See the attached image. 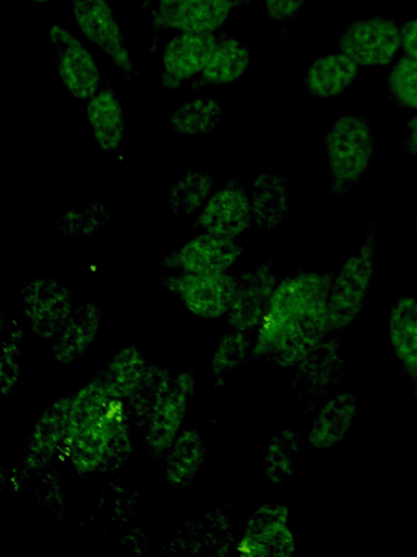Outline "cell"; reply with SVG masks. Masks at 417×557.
<instances>
[{"label": "cell", "mask_w": 417, "mask_h": 557, "mask_svg": "<svg viewBox=\"0 0 417 557\" xmlns=\"http://www.w3.org/2000/svg\"><path fill=\"white\" fill-rule=\"evenodd\" d=\"M304 385L321 395L336 384L342 368L340 348L336 341H324L299 366Z\"/></svg>", "instance_id": "83f0119b"}, {"label": "cell", "mask_w": 417, "mask_h": 557, "mask_svg": "<svg viewBox=\"0 0 417 557\" xmlns=\"http://www.w3.org/2000/svg\"><path fill=\"white\" fill-rule=\"evenodd\" d=\"M149 362L135 345H125L115 351L92 379L114 399L126 401L142 380Z\"/></svg>", "instance_id": "ffe728a7"}, {"label": "cell", "mask_w": 417, "mask_h": 557, "mask_svg": "<svg viewBox=\"0 0 417 557\" xmlns=\"http://www.w3.org/2000/svg\"><path fill=\"white\" fill-rule=\"evenodd\" d=\"M134 425L128 418L122 420L113 432L109 450L99 473H113L128 459L132 450Z\"/></svg>", "instance_id": "e575fe53"}, {"label": "cell", "mask_w": 417, "mask_h": 557, "mask_svg": "<svg viewBox=\"0 0 417 557\" xmlns=\"http://www.w3.org/2000/svg\"><path fill=\"white\" fill-rule=\"evenodd\" d=\"M174 374L160 364H149L135 392L125 401L129 421L142 430L152 411L169 389Z\"/></svg>", "instance_id": "4316f807"}, {"label": "cell", "mask_w": 417, "mask_h": 557, "mask_svg": "<svg viewBox=\"0 0 417 557\" xmlns=\"http://www.w3.org/2000/svg\"><path fill=\"white\" fill-rule=\"evenodd\" d=\"M222 120V108L215 99L204 97L186 102L170 116V127L182 135H206L217 127Z\"/></svg>", "instance_id": "f546056e"}, {"label": "cell", "mask_w": 417, "mask_h": 557, "mask_svg": "<svg viewBox=\"0 0 417 557\" xmlns=\"http://www.w3.org/2000/svg\"><path fill=\"white\" fill-rule=\"evenodd\" d=\"M233 4L226 0H186L164 10H154L151 26L160 29L180 32L213 33L227 18Z\"/></svg>", "instance_id": "e0dca14e"}, {"label": "cell", "mask_w": 417, "mask_h": 557, "mask_svg": "<svg viewBox=\"0 0 417 557\" xmlns=\"http://www.w3.org/2000/svg\"><path fill=\"white\" fill-rule=\"evenodd\" d=\"M110 219L106 207L94 201L67 210L55 221L53 227L62 235L88 236L104 227Z\"/></svg>", "instance_id": "4dcf8cb0"}, {"label": "cell", "mask_w": 417, "mask_h": 557, "mask_svg": "<svg viewBox=\"0 0 417 557\" xmlns=\"http://www.w3.org/2000/svg\"><path fill=\"white\" fill-rule=\"evenodd\" d=\"M305 0H265V10L269 18L283 22L292 17Z\"/></svg>", "instance_id": "8d00e7d4"}, {"label": "cell", "mask_w": 417, "mask_h": 557, "mask_svg": "<svg viewBox=\"0 0 417 557\" xmlns=\"http://www.w3.org/2000/svg\"><path fill=\"white\" fill-rule=\"evenodd\" d=\"M329 190L337 197L349 194L367 172L375 139L369 121L361 115L339 116L325 136Z\"/></svg>", "instance_id": "7a4b0ae2"}, {"label": "cell", "mask_w": 417, "mask_h": 557, "mask_svg": "<svg viewBox=\"0 0 417 557\" xmlns=\"http://www.w3.org/2000/svg\"><path fill=\"white\" fill-rule=\"evenodd\" d=\"M238 549L252 556H291L295 540L289 527L288 508L281 504L256 508L247 521Z\"/></svg>", "instance_id": "4fadbf2b"}, {"label": "cell", "mask_w": 417, "mask_h": 557, "mask_svg": "<svg viewBox=\"0 0 417 557\" xmlns=\"http://www.w3.org/2000/svg\"><path fill=\"white\" fill-rule=\"evenodd\" d=\"M226 1L230 2L231 4H233L235 8L243 7V5H245L249 2V0H226Z\"/></svg>", "instance_id": "60d3db41"}, {"label": "cell", "mask_w": 417, "mask_h": 557, "mask_svg": "<svg viewBox=\"0 0 417 557\" xmlns=\"http://www.w3.org/2000/svg\"><path fill=\"white\" fill-rule=\"evenodd\" d=\"M379 222L368 228L356 253L348 258L332 274L327 294L330 330L351 324L363 309L375 271Z\"/></svg>", "instance_id": "3957f363"}, {"label": "cell", "mask_w": 417, "mask_h": 557, "mask_svg": "<svg viewBox=\"0 0 417 557\" xmlns=\"http://www.w3.org/2000/svg\"><path fill=\"white\" fill-rule=\"evenodd\" d=\"M103 313L91 302L74 308L61 332L52 339L51 355L60 364L68 366L81 357L97 341Z\"/></svg>", "instance_id": "ac0fdd59"}, {"label": "cell", "mask_w": 417, "mask_h": 557, "mask_svg": "<svg viewBox=\"0 0 417 557\" xmlns=\"http://www.w3.org/2000/svg\"><path fill=\"white\" fill-rule=\"evenodd\" d=\"M72 424V395L48 405L35 421L23 450V467L28 472L46 470L64 454Z\"/></svg>", "instance_id": "ba28073f"}, {"label": "cell", "mask_w": 417, "mask_h": 557, "mask_svg": "<svg viewBox=\"0 0 417 557\" xmlns=\"http://www.w3.org/2000/svg\"><path fill=\"white\" fill-rule=\"evenodd\" d=\"M277 284L273 260L269 258L237 276L235 295L226 314L231 329L244 332L257 329Z\"/></svg>", "instance_id": "5bb4252c"}, {"label": "cell", "mask_w": 417, "mask_h": 557, "mask_svg": "<svg viewBox=\"0 0 417 557\" xmlns=\"http://www.w3.org/2000/svg\"><path fill=\"white\" fill-rule=\"evenodd\" d=\"M218 39L219 35L213 33L180 32L174 36L164 46L162 86L178 89L195 78L207 64Z\"/></svg>", "instance_id": "2e32d148"}, {"label": "cell", "mask_w": 417, "mask_h": 557, "mask_svg": "<svg viewBox=\"0 0 417 557\" xmlns=\"http://www.w3.org/2000/svg\"><path fill=\"white\" fill-rule=\"evenodd\" d=\"M128 418L125 405L73 422L64 449L68 466L80 474L100 472L115 426Z\"/></svg>", "instance_id": "5b68a950"}, {"label": "cell", "mask_w": 417, "mask_h": 557, "mask_svg": "<svg viewBox=\"0 0 417 557\" xmlns=\"http://www.w3.org/2000/svg\"><path fill=\"white\" fill-rule=\"evenodd\" d=\"M252 222L245 184L239 178H230L210 196L198 214L195 225L206 233L236 239Z\"/></svg>", "instance_id": "8fae6325"}, {"label": "cell", "mask_w": 417, "mask_h": 557, "mask_svg": "<svg viewBox=\"0 0 417 557\" xmlns=\"http://www.w3.org/2000/svg\"><path fill=\"white\" fill-rule=\"evenodd\" d=\"M388 331L395 356L409 372H417V300L399 298L390 309Z\"/></svg>", "instance_id": "d4e9b609"}, {"label": "cell", "mask_w": 417, "mask_h": 557, "mask_svg": "<svg viewBox=\"0 0 417 557\" xmlns=\"http://www.w3.org/2000/svg\"><path fill=\"white\" fill-rule=\"evenodd\" d=\"M186 0H159V9L157 10H164L172 5H175L177 3L184 2Z\"/></svg>", "instance_id": "ab89813d"}, {"label": "cell", "mask_w": 417, "mask_h": 557, "mask_svg": "<svg viewBox=\"0 0 417 557\" xmlns=\"http://www.w3.org/2000/svg\"><path fill=\"white\" fill-rule=\"evenodd\" d=\"M298 450V433L285 430L271 437L264 459V470L269 481L280 483L291 475Z\"/></svg>", "instance_id": "1f68e13d"}, {"label": "cell", "mask_w": 417, "mask_h": 557, "mask_svg": "<svg viewBox=\"0 0 417 557\" xmlns=\"http://www.w3.org/2000/svg\"><path fill=\"white\" fill-rule=\"evenodd\" d=\"M402 47L406 54L417 60V18L410 20L401 27Z\"/></svg>", "instance_id": "74e56055"}, {"label": "cell", "mask_w": 417, "mask_h": 557, "mask_svg": "<svg viewBox=\"0 0 417 557\" xmlns=\"http://www.w3.org/2000/svg\"><path fill=\"white\" fill-rule=\"evenodd\" d=\"M401 46L397 24L382 16L351 22L339 39L340 50L358 65H386Z\"/></svg>", "instance_id": "9c48e42d"}, {"label": "cell", "mask_w": 417, "mask_h": 557, "mask_svg": "<svg viewBox=\"0 0 417 557\" xmlns=\"http://www.w3.org/2000/svg\"><path fill=\"white\" fill-rule=\"evenodd\" d=\"M251 349L249 332L232 329L225 333L212 352V376L220 380L230 374L243 362Z\"/></svg>", "instance_id": "d6a6232c"}, {"label": "cell", "mask_w": 417, "mask_h": 557, "mask_svg": "<svg viewBox=\"0 0 417 557\" xmlns=\"http://www.w3.org/2000/svg\"><path fill=\"white\" fill-rule=\"evenodd\" d=\"M357 411V399L351 393H340L320 407L308 431V444L319 450L331 449L348 435Z\"/></svg>", "instance_id": "44dd1931"}, {"label": "cell", "mask_w": 417, "mask_h": 557, "mask_svg": "<svg viewBox=\"0 0 417 557\" xmlns=\"http://www.w3.org/2000/svg\"><path fill=\"white\" fill-rule=\"evenodd\" d=\"M358 64L344 53L317 59L308 69L305 84L308 91L319 98L342 94L357 76Z\"/></svg>", "instance_id": "484cf974"}, {"label": "cell", "mask_w": 417, "mask_h": 557, "mask_svg": "<svg viewBox=\"0 0 417 557\" xmlns=\"http://www.w3.org/2000/svg\"><path fill=\"white\" fill-rule=\"evenodd\" d=\"M22 312L29 331L52 341L64 327L74 307L71 289L54 278H37L21 290Z\"/></svg>", "instance_id": "52a82bcc"}, {"label": "cell", "mask_w": 417, "mask_h": 557, "mask_svg": "<svg viewBox=\"0 0 417 557\" xmlns=\"http://www.w3.org/2000/svg\"><path fill=\"white\" fill-rule=\"evenodd\" d=\"M86 115L98 146L106 152L117 151L126 124L122 104L108 82L89 99Z\"/></svg>", "instance_id": "603a6c76"}, {"label": "cell", "mask_w": 417, "mask_h": 557, "mask_svg": "<svg viewBox=\"0 0 417 557\" xmlns=\"http://www.w3.org/2000/svg\"><path fill=\"white\" fill-rule=\"evenodd\" d=\"M152 0H143V3L141 5V9L144 10L150 3H151Z\"/></svg>", "instance_id": "b9f144b4"}, {"label": "cell", "mask_w": 417, "mask_h": 557, "mask_svg": "<svg viewBox=\"0 0 417 557\" xmlns=\"http://www.w3.org/2000/svg\"><path fill=\"white\" fill-rule=\"evenodd\" d=\"M206 457V446L200 431L185 426L163 456L164 479L176 490L189 486L199 474Z\"/></svg>", "instance_id": "7402d4cb"}, {"label": "cell", "mask_w": 417, "mask_h": 557, "mask_svg": "<svg viewBox=\"0 0 417 557\" xmlns=\"http://www.w3.org/2000/svg\"><path fill=\"white\" fill-rule=\"evenodd\" d=\"M250 203L253 222L258 228L279 227L289 212V180L276 172L257 174L251 185Z\"/></svg>", "instance_id": "d6986e66"}, {"label": "cell", "mask_w": 417, "mask_h": 557, "mask_svg": "<svg viewBox=\"0 0 417 557\" xmlns=\"http://www.w3.org/2000/svg\"><path fill=\"white\" fill-rule=\"evenodd\" d=\"M214 180L201 170H189L179 177L168 193V205L175 215H189L198 212L210 196Z\"/></svg>", "instance_id": "f1b7e54d"}, {"label": "cell", "mask_w": 417, "mask_h": 557, "mask_svg": "<svg viewBox=\"0 0 417 557\" xmlns=\"http://www.w3.org/2000/svg\"><path fill=\"white\" fill-rule=\"evenodd\" d=\"M404 146L410 156L417 158V114L407 123V135Z\"/></svg>", "instance_id": "f35d334b"}, {"label": "cell", "mask_w": 417, "mask_h": 557, "mask_svg": "<svg viewBox=\"0 0 417 557\" xmlns=\"http://www.w3.org/2000/svg\"><path fill=\"white\" fill-rule=\"evenodd\" d=\"M388 91L399 106L417 109V60L400 58L389 75Z\"/></svg>", "instance_id": "836d02e7"}, {"label": "cell", "mask_w": 417, "mask_h": 557, "mask_svg": "<svg viewBox=\"0 0 417 557\" xmlns=\"http://www.w3.org/2000/svg\"><path fill=\"white\" fill-rule=\"evenodd\" d=\"M250 64L245 46L235 37L219 35L217 46L203 71L189 83L190 89L229 84L240 78Z\"/></svg>", "instance_id": "cb8c5ba5"}, {"label": "cell", "mask_w": 417, "mask_h": 557, "mask_svg": "<svg viewBox=\"0 0 417 557\" xmlns=\"http://www.w3.org/2000/svg\"><path fill=\"white\" fill-rule=\"evenodd\" d=\"M21 345L16 333H11L2 343L0 358V382L2 397L10 395L18 382L21 373Z\"/></svg>", "instance_id": "d590c367"}, {"label": "cell", "mask_w": 417, "mask_h": 557, "mask_svg": "<svg viewBox=\"0 0 417 557\" xmlns=\"http://www.w3.org/2000/svg\"><path fill=\"white\" fill-rule=\"evenodd\" d=\"M332 273L298 271L279 282L258 325L251 355L298 367L330 330L327 294Z\"/></svg>", "instance_id": "6da1fadb"}, {"label": "cell", "mask_w": 417, "mask_h": 557, "mask_svg": "<svg viewBox=\"0 0 417 557\" xmlns=\"http://www.w3.org/2000/svg\"><path fill=\"white\" fill-rule=\"evenodd\" d=\"M72 9L83 35L106 53L131 81L135 65L109 0H72Z\"/></svg>", "instance_id": "30bf717a"}, {"label": "cell", "mask_w": 417, "mask_h": 557, "mask_svg": "<svg viewBox=\"0 0 417 557\" xmlns=\"http://www.w3.org/2000/svg\"><path fill=\"white\" fill-rule=\"evenodd\" d=\"M161 285L175 295L190 313L202 319L225 317L231 305L237 276L227 272H175L160 277Z\"/></svg>", "instance_id": "277c9868"}, {"label": "cell", "mask_w": 417, "mask_h": 557, "mask_svg": "<svg viewBox=\"0 0 417 557\" xmlns=\"http://www.w3.org/2000/svg\"><path fill=\"white\" fill-rule=\"evenodd\" d=\"M195 377L191 371L174 374L172 385L156 405L142 431L146 450L155 458H163L185 428Z\"/></svg>", "instance_id": "8992f818"}, {"label": "cell", "mask_w": 417, "mask_h": 557, "mask_svg": "<svg viewBox=\"0 0 417 557\" xmlns=\"http://www.w3.org/2000/svg\"><path fill=\"white\" fill-rule=\"evenodd\" d=\"M49 37L55 48L56 71L67 90L78 99H90L101 86L98 66L83 44L63 26L53 23Z\"/></svg>", "instance_id": "9a60e30c"}, {"label": "cell", "mask_w": 417, "mask_h": 557, "mask_svg": "<svg viewBox=\"0 0 417 557\" xmlns=\"http://www.w3.org/2000/svg\"><path fill=\"white\" fill-rule=\"evenodd\" d=\"M30 1L34 2V3H47L50 0H30Z\"/></svg>", "instance_id": "7bdbcfd3"}, {"label": "cell", "mask_w": 417, "mask_h": 557, "mask_svg": "<svg viewBox=\"0 0 417 557\" xmlns=\"http://www.w3.org/2000/svg\"><path fill=\"white\" fill-rule=\"evenodd\" d=\"M415 227H416V231H417V212H416V216H415Z\"/></svg>", "instance_id": "ee69618b"}, {"label": "cell", "mask_w": 417, "mask_h": 557, "mask_svg": "<svg viewBox=\"0 0 417 557\" xmlns=\"http://www.w3.org/2000/svg\"><path fill=\"white\" fill-rule=\"evenodd\" d=\"M243 252L233 238L203 232L170 251L161 260L164 269L175 272H227Z\"/></svg>", "instance_id": "7c38bea8"}]
</instances>
